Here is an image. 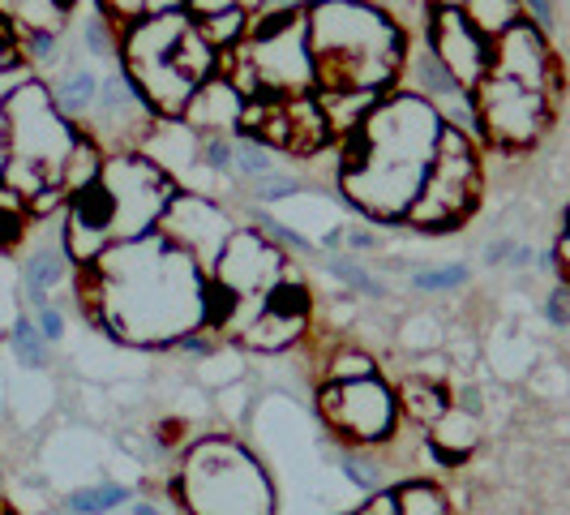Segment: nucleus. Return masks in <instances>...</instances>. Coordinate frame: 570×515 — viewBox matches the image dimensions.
I'll return each mask as SVG.
<instances>
[{"label": "nucleus", "instance_id": "f257e3e1", "mask_svg": "<svg viewBox=\"0 0 570 515\" xmlns=\"http://www.w3.org/2000/svg\"><path fill=\"white\" fill-rule=\"evenodd\" d=\"M78 305L86 322L120 343H176L206 327L210 280L189 254H180L164 232L112 245L82 266Z\"/></svg>", "mask_w": 570, "mask_h": 515}, {"label": "nucleus", "instance_id": "f03ea898", "mask_svg": "<svg viewBox=\"0 0 570 515\" xmlns=\"http://www.w3.org/2000/svg\"><path fill=\"white\" fill-rule=\"evenodd\" d=\"M446 120L412 90H391L356 134L343 138L340 190L377 224L407 220Z\"/></svg>", "mask_w": 570, "mask_h": 515}, {"label": "nucleus", "instance_id": "7ed1b4c3", "mask_svg": "<svg viewBox=\"0 0 570 515\" xmlns=\"http://www.w3.org/2000/svg\"><path fill=\"white\" fill-rule=\"evenodd\" d=\"M305 22L317 90H395L412 48L391 13L365 0H317Z\"/></svg>", "mask_w": 570, "mask_h": 515}, {"label": "nucleus", "instance_id": "20e7f679", "mask_svg": "<svg viewBox=\"0 0 570 515\" xmlns=\"http://www.w3.org/2000/svg\"><path fill=\"white\" fill-rule=\"evenodd\" d=\"M4 125H9V168H4V190H13L18 198H43L60 194V176L73 155V146L82 138V129L57 113L48 86L27 78L18 82L4 99Z\"/></svg>", "mask_w": 570, "mask_h": 515}, {"label": "nucleus", "instance_id": "39448f33", "mask_svg": "<svg viewBox=\"0 0 570 515\" xmlns=\"http://www.w3.org/2000/svg\"><path fill=\"white\" fill-rule=\"evenodd\" d=\"M176 498L189 515H275L266 468L228 434H206L185 447Z\"/></svg>", "mask_w": 570, "mask_h": 515}, {"label": "nucleus", "instance_id": "423d86ee", "mask_svg": "<svg viewBox=\"0 0 570 515\" xmlns=\"http://www.w3.org/2000/svg\"><path fill=\"white\" fill-rule=\"evenodd\" d=\"M232 57L249 65L257 90L271 99H301L317 90L309 22L292 9H279L271 18H249V35L240 48H232Z\"/></svg>", "mask_w": 570, "mask_h": 515}, {"label": "nucleus", "instance_id": "0eeeda50", "mask_svg": "<svg viewBox=\"0 0 570 515\" xmlns=\"http://www.w3.org/2000/svg\"><path fill=\"white\" fill-rule=\"evenodd\" d=\"M104 206H108V232L112 245L138 241L159 229L164 211L180 194V185L155 159H146L142 150H112L104 159V172L95 176Z\"/></svg>", "mask_w": 570, "mask_h": 515}, {"label": "nucleus", "instance_id": "6e6552de", "mask_svg": "<svg viewBox=\"0 0 570 515\" xmlns=\"http://www.w3.org/2000/svg\"><path fill=\"white\" fill-rule=\"evenodd\" d=\"M476 198H481L476 143L446 125L442 138H438V150H433V164L421 181V194H416L403 224H412V229H455L459 220L476 206Z\"/></svg>", "mask_w": 570, "mask_h": 515}, {"label": "nucleus", "instance_id": "1a4fd4ad", "mask_svg": "<svg viewBox=\"0 0 570 515\" xmlns=\"http://www.w3.org/2000/svg\"><path fill=\"white\" fill-rule=\"evenodd\" d=\"M317 412L326 429L343 438L352 451L386 447L403 417L400 396L382 373L361 382H317Z\"/></svg>", "mask_w": 570, "mask_h": 515}, {"label": "nucleus", "instance_id": "9d476101", "mask_svg": "<svg viewBox=\"0 0 570 515\" xmlns=\"http://www.w3.org/2000/svg\"><path fill=\"white\" fill-rule=\"evenodd\" d=\"M472 108H476V129L489 146L502 150H528L544 134V120L553 113V99L541 86L519 82L511 74L493 69L472 90Z\"/></svg>", "mask_w": 570, "mask_h": 515}, {"label": "nucleus", "instance_id": "9b49d317", "mask_svg": "<svg viewBox=\"0 0 570 515\" xmlns=\"http://www.w3.org/2000/svg\"><path fill=\"white\" fill-rule=\"evenodd\" d=\"M287 271V254L271 236L257 229H236L219 262L210 266V288L240 305H266V297L284 284Z\"/></svg>", "mask_w": 570, "mask_h": 515}, {"label": "nucleus", "instance_id": "f8f14e48", "mask_svg": "<svg viewBox=\"0 0 570 515\" xmlns=\"http://www.w3.org/2000/svg\"><path fill=\"white\" fill-rule=\"evenodd\" d=\"M159 232L168 236L180 254L194 258L202 271H206V280H210V266L219 262V254H224V245L232 241V232L236 229H232L228 211H224L215 198L180 190V194L171 198L168 211H164Z\"/></svg>", "mask_w": 570, "mask_h": 515}, {"label": "nucleus", "instance_id": "ddd939ff", "mask_svg": "<svg viewBox=\"0 0 570 515\" xmlns=\"http://www.w3.org/2000/svg\"><path fill=\"white\" fill-rule=\"evenodd\" d=\"M429 52L442 60L446 74L472 95L476 82L489 74L493 43L463 18V9H455V4H433V13H429Z\"/></svg>", "mask_w": 570, "mask_h": 515}, {"label": "nucleus", "instance_id": "4468645a", "mask_svg": "<svg viewBox=\"0 0 570 515\" xmlns=\"http://www.w3.org/2000/svg\"><path fill=\"white\" fill-rule=\"evenodd\" d=\"M240 113H245V95L224 74H215V78H206L194 90V99H189V108H185L180 120L194 134H228V129L240 125Z\"/></svg>", "mask_w": 570, "mask_h": 515}, {"label": "nucleus", "instance_id": "2eb2a0df", "mask_svg": "<svg viewBox=\"0 0 570 515\" xmlns=\"http://www.w3.org/2000/svg\"><path fill=\"white\" fill-rule=\"evenodd\" d=\"M429 456L438 459L442 468H459V459H468L476 447H481V417L463 412V408H446L433 426L425 429Z\"/></svg>", "mask_w": 570, "mask_h": 515}, {"label": "nucleus", "instance_id": "dca6fc26", "mask_svg": "<svg viewBox=\"0 0 570 515\" xmlns=\"http://www.w3.org/2000/svg\"><path fill=\"white\" fill-rule=\"evenodd\" d=\"M400 82H407L403 90L421 95V99L433 104V108H442V104H451V99H459V95H468V90L446 74V65L429 52V43L425 48H412V52H407V65H403Z\"/></svg>", "mask_w": 570, "mask_h": 515}, {"label": "nucleus", "instance_id": "f3484780", "mask_svg": "<svg viewBox=\"0 0 570 515\" xmlns=\"http://www.w3.org/2000/svg\"><path fill=\"white\" fill-rule=\"evenodd\" d=\"M305 331H309V318L305 314H284V310L262 305L249 318V327L240 331V343L254 348V352H287L296 340H305Z\"/></svg>", "mask_w": 570, "mask_h": 515}, {"label": "nucleus", "instance_id": "a211bd4d", "mask_svg": "<svg viewBox=\"0 0 570 515\" xmlns=\"http://www.w3.org/2000/svg\"><path fill=\"white\" fill-rule=\"evenodd\" d=\"M395 396H400L403 417L416 421L421 429H429L446 408H451V387H446V382H433V378H416V373H403Z\"/></svg>", "mask_w": 570, "mask_h": 515}, {"label": "nucleus", "instance_id": "6ab92c4d", "mask_svg": "<svg viewBox=\"0 0 570 515\" xmlns=\"http://www.w3.org/2000/svg\"><path fill=\"white\" fill-rule=\"evenodd\" d=\"M65 275H69V254H65V245H39V250H30L27 262H22V288H27V301L39 310V305H48V292L57 284H65Z\"/></svg>", "mask_w": 570, "mask_h": 515}, {"label": "nucleus", "instance_id": "aec40b11", "mask_svg": "<svg viewBox=\"0 0 570 515\" xmlns=\"http://www.w3.org/2000/svg\"><path fill=\"white\" fill-rule=\"evenodd\" d=\"M48 95H52V104H57L60 116H69V120H82V116L95 113V99H99V74L95 69H69L65 78L48 86Z\"/></svg>", "mask_w": 570, "mask_h": 515}, {"label": "nucleus", "instance_id": "412c9836", "mask_svg": "<svg viewBox=\"0 0 570 515\" xmlns=\"http://www.w3.org/2000/svg\"><path fill=\"white\" fill-rule=\"evenodd\" d=\"M459 9H463V18L481 30L489 43H498L514 27H523V4L519 0H463Z\"/></svg>", "mask_w": 570, "mask_h": 515}, {"label": "nucleus", "instance_id": "4be33fe9", "mask_svg": "<svg viewBox=\"0 0 570 515\" xmlns=\"http://www.w3.org/2000/svg\"><path fill=\"white\" fill-rule=\"evenodd\" d=\"M134 503V489L120 486V482H99V486H82L65 498V512L69 515H112L120 507Z\"/></svg>", "mask_w": 570, "mask_h": 515}, {"label": "nucleus", "instance_id": "5701e85b", "mask_svg": "<svg viewBox=\"0 0 570 515\" xmlns=\"http://www.w3.org/2000/svg\"><path fill=\"white\" fill-rule=\"evenodd\" d=\"M377 373V361H373L365 348H335L322 366V382H361V378H373Z\"/></svg>", "mask_w": 570, "mask_h": 515}, {"label": "nucleus", "instance_id": "b1692460", "mask_svg": "<svg viewBox=\"0 0 570 515\" xmlns=\"http://www.w3.org/2000/svg\"><path fill=\"white\" fill-rule=\"evenodd\" d=\"M9 348H13V357H18L27 370H43V366H48V340L39 336L35 318H27V314L13 318V327H9Z\"/></svg>", "mask_w": 570, "mask_h": 515}, {"label": "nucleus", "instance_id": "393cba45", "mask_svg": "<svg viewBox=\"0 0 570 515\" xmlns=\"http://www.w3.org/2000/svg\"><path fill=\"white\" fill-rule=\"evenodd\" d=\"M322 266L340 280V284H347L352 292H361V297H373V301H382L386 297V284L377 280V275H370L361 262L352 254H331V258H322Z\"/></svg>", "mask_w": 570, "mask_h": 515}, {"label": "nucleus", "instance_id": "a878e982", "mask_svg": "<svg viewBox=\"0 0 570 515\" xmlns=\"http://www.w3.org/2000/svg\"><path fill=\"white\" fill-rule=\"evenodd\" d=\"M340 473L347 477V486L361 489L365 498H370V494H377V489H386V468H382L370 451H343Z\"/></svg>", "mask_w": 570, "mask_h": 515}, {"label": "nucleus", "instance_id": "bb28decb", "mask_svg": "<svg viewBox=\"0 0 570 515\" xmlns=\"http://www.w3.org/2000/svg\"><path fill=\"white\" fill-rule=\"evenodd\" d=\"M27 224H30L27 198H18L13 190H4V185H0V250L18 245V241L27 236Z\"/></svg>", "mask_w": 570, "mask_h": 515}, {"label": "nucleus", "instance_id": "cd10ccee", "mask_svg": "<svg viewBox=\"0 0 570 515\" xmlns=\"http://www.w3.org/2000/svg\"><path fill=\"white\" fill-rule=\"evenodd\" d=\"M468 284V266L451 262V266H429V271H412V288L421 292H455Z\"/></svg>", "mask_w": 570, "mask_h": 515}, {"label": "nucleus", "instance_id": "c85d7f7f", "mask_svg": "<svg viewBox=\"0 0 570 515\" xmlns=\"http://www.w3.org/2000/svg\"><path fill=\"white\" fill-rule=\"evenodd\" d=\"M236 172L240 176H249V181H257V176H271L275 172V164H271V155H266V146L257 143V138H236Z\"/></svg>", "mask_w": 570, "mask_h": 515}, {"label": "nucleus", "instance_id": "c756f323", "mask_svg": "<svg viewBox=\"0 0 570 515\" xmlns=\"http://www.w3.org/2000/svg\"><path fill=\"white\" fill-rule=\"evenodd\" d=\"M82 39H86V48H90V57H116V48H120V30H116L104 13L86 18Z\"/></svg>", "mask_w": 570, "mask_h": 515}, {"label": "nucleus", "instance_id": "7c9ffc66", "mask_svg": "<svg viewBox=\"0 0 570 515\" xmlns=\"http://www.w3.org/2000/svg\"><path fill=\"white\" fill-rule=\"evenodd\" d=\"M18 57L30 65H48L57 60V30H22L18 39Z\"/></svg>", "mask_w": 570, "mask_h": 515}, {"label": "nucleus", "instance_id": "2f4dec72", "mask_svg": "<svg viewBox=\"0 0 570 515\" xmlns=\"http://www.w3.org/2000/svg\"><path fill=\"white\" fill-rule=\"evenodd\" d=\"M262 236H271V241H279V245H287V250H301V254H314V241L309 236H301L296 229H287L284 220H275V215H257V224H254Z\"/></svg>", "mask_w": 570, "mask_h": 515}, {"label": "nucleus", "instance_id": "473e14b6", "mask_svg": "<svg viewBox=\"0 0 570 515\" xmlns=\"http://www.w3.org/2000/svg\"><path fill=\"white\" fill-rule=\"evenodd\" d=\"M352 515H403L400 489H377V494H370Z\"/></svg>", "mask_w": 570, "mask_h": 515}, {"label": "nucleus", "instance_id": "72a5a7b5", "mask_svg": "<svg viewBox=\"0 0 570 515\" xmlns=\"http://www.w3.org/2000/svg\"><path fill=\"white\" fill-rule=\"evenodd\" d=\"M35 327H39V336L48 340V348H52V343L65 340V314H60V310H57V305H52V301L35 310Z\"/></svg>", "mask_w": 570, "mask_h": 515}, {"label": "nucleus", "instance_id": "f704fd0d", "mask_svg": "<svg viewBox=\"0 0 570 515\" xmlns=\"http://www.w3.org/2000/svg\"><path fill=\"white\" fill-rule=\"evenodd\" d=\"M254 185H257V190H254V198H262V202L287 198V194H296V190H301V185H296L292 176H275V172H271V176H257Z\"/></svg>", "mask_w": 570, "mask_h": 515}, {"label": "nucleus", "instance_id": "c9c22d12", "mask_svg": "<svg viewBox=\"0 0 570 515\" xmlns=\"http://www.w3.org/2000/svg\"><path fill=\"white\" fill-rule=\"evenodd\" d=\"M544 318H549L553 327H570V288L567 284H558L544 297Z\"/></svg>", "mask_w": 570, "mask_h": 515}, {"label": "nucleus", "instance_id": "e433bc0d", "mask_svg": "<svg viewBox=\"0 0 570 515\" xmlns=\"http://www.w3.org/2000/svg\"><path fill=\"white\" fill-rule=\"evenodd\" d=\"M236 0H185V13L194 22H206V18H219V13H232Z\"/></svg>", "mask_w": 570, "mask_h": 515}, {"label": "nucleus", "instance_id": "4c0bfd02", "mask_svg": "<svg viewBox=\"0 0 570 515\" xmlns=\"http://www.w3.org/2000/svg\"><path fill=\"white\" fill-rule=\"evenodd\" d=\"M523 4V22L537 30L553 27V0H519Z\"/></svg>", "mask_w": 570, "mask_h": 515}, {"label": "nucleus", "instance_id": "58836bf2", "mask_svg": "<svg viewBox=\"0 0 570 515\" xmlns=\"http://www.w3.org/2000/svg\"><path fill=\"white\" fill-rule=\"evenodd\" d=\"M176 348H180V352H189V357H202V361H206V357H215V336L189 331V336H180V340H176Z\"/></svg>", "mask_w": 570, "mask_h": 515}, {"label": "nucleus", "instance_id": "ea45409f", "mask_svg": "<svg viewBox=\"0 0 570 515\" xmlns=\"http://www.w3.org/2000/svg\"><path fill=\"white\" fill-rule=\"evenodd\" d=\"M155 443H159V447L185 443V421H159V426H155Z\"/></svg>", "mask_w": 570, "mask_h": 515}, {"label": "nucleus", "instance_id": "a19ab883", "mask_svg": "<svg viewBox=\"0 0 570 515\" xmlns=\"http://www.w3.org/2000/svg\"><path fill=\"white\" fill-rule=\"evenodd\" d=\"M553 266H558V275H562V284L570 288V232L558 241V250H553Z\"/></svg>", "mask_w": 570, "mask_h": 515}, {"label": "nucleus", "instance_id": "79ce46f5", "mask_svg": "<svg viewBox=\"0 0 570 515\" xmlns=\"http://www.w3.org/2000/svg\"><path fill=\"white\" fill-rule=\"evenodd\" d=\"M343 241H347V250H356V254H361V250H377V236H373L370 229H352Z\"/></svg>", "mask_w": 570, "mask_h": 515}, {"label": "nucleus", "instance_id": "37998d69", "mask_svg": "<svg viewBox=\"0 0 570 515\" xmlns=\"http://www.w3.org/2000/svg\"><path fill=\"white\" fill-rule=\"evenodd\" d=\"M511 254H514V241H493L485 250V262L489 266H498V262H511Z\"/></svg>", "mask_w": 570, "mask_h": 515}, {"label": "nucleus", "instance_id": "c03bdc74", "mask_svg": "<svg viewBox=\"0 0 570 515\" xmlns=\"http://www.w3.org/2000/svg\"><path fill=\"white\" fill-rule=\"evenodd\" d=\"M4 168H9V125H4V108H0V185H4Z\"/></svg>", "mask_w": 570, "mask_h": 515}, {"label": "nucleus", "instance_id": "a18cd8bd", "mask_svg": "<svg viewBox=\"0 0 570 515\" xmlns=\"http://www.w3.org/2000/svg\"><path fill=\"white\" fill-rule=\"evenodd\" d=\"M129 515H168L159 503H146V498H138V503H129Z\"/></svg>", "mask_w": 570, "mask_h": 515}, {"label": "nucleus", "instance_id": "49530a36", "mask_svg": "<svg viewBox=\"0 0 570 515\" xmlns=\"http://www.w3.org/2000/svg\"><path fill=\"white\" fill-rule=\"evenodd\" d=\"M236 9H240L245 18H257V13L266 9V0H236Z\"/></svg>", "mask_w": 570, "mask_h": 515}, {"label": "nucleus", "instance_id": "de8ad7c7", "mask_svg": "<svg viewBox=\"0 0 570 515\" xmlns=\"http://www.w3.org/2000/svg\"><path fill=\"white\" fill-rule=\"evenodd\" d=\"M305 4H309V9H314L317 0H279V9H296V13H301V9H305Z\"/></svg>", "mask_w": 570, "mask_h": 515}, {"label": "nucleus", "instance_id": "09e8293b", "mask_svg": "<svg viewBox=\"0 0 570 515\" xmlns=\"http://www.w3.org/2000/svg\"><path fill=\"white\" fill-rule=\"evenodd\" d=\"M52 4H57V13H60V18H65V13H69V9H73L78 0H52Z\"/></svg>", "mask_w": 570, "mask_h": 515}, {"label": "nucleus", "instance_id": "8fccbe9b", "mask_svg": "<svg viewBox=\"0 0 570 515\" xmlns=\"http://www.w3.org/2000/svg\"><path fill=\"white\" fill-rule=\"evenodd\" d=\"M0 515H18V512H13V507H9V503H4V498H0Z\"/></svg>", "mask_w": 570, "mask_h": 515}, {"label": "nucleus", "instance_id": "3c124183", "mask_svg": "<svg viewBox=\"0 0 570 515\" xmlns=\"http://www.w3.org/2000/svg\"><path fill=\"white\" fill-rule=\"evenodd\" d=\"M567 229H570V211H567Z\"/></svg>", "mask_w": 570, "mask_h": 515}]
</instances>
